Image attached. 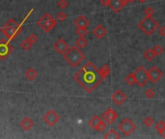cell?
Listing matches in <instances>:
<instances>
[{
	"mask_svg": "<svg viewBox=\"0 0 165 139\" xmlns=\"http://www.w3.org/2000/svg\"><path fill=\"white\" fill-rule=\"evenodd\" d=\"M58 7L60 9H66L68 7V2L66 0H59L58 1Z\"/></svg>",
	"mask_w": 165,
	"mask_h": 139,
	"instance_id": "836d02e7",
	"label": "cell"
},
{
	"mask_svg": "<svg viewBox=\"0 0 165 139\" xmlns=\"http://www.w3.org/2000/svg\"><path fill=\"white\" fill-rule=\"evenodd\" d=\"M38 25L42 28L45 33H49L53 28L57 25V20L52 17L49 13H45L38 21Z\"/></svg>",
	"mask_w": 165,
	"mask_h": 139,
	"instance_id": "5b68a950",
	"label": "cell"
},
{
	"mask_svg": "<svg viewBox=\"0 0 165 139\" xmlns=\"http://www.w3.org/2000/svg\"><path fill=\"white\" fill-rule=\"evenodd\" d=\"M76 34L79 36V37H85L86 35L88 34V29L87 27H84V28H77L76 29Z\"/></svg>",
	"mask_w": 165,
	"mask_h": 139,
	"instance_id": "d4e9b609",
	"label": "cell"
},
{
	"mask_svg": "<svg viewBox=\"0 0 165 139\" xmlns=\"http://www.w3.org/2000/svg\"><path fill=\"white\" fill-rule=\"evenodd\" d=\"M43 120L45 124L48 125L49 126H53L59 122L60 116L53 109H50L44 114V116L43 117Z\"/></svg>",
	"mask_w": 165,
	"mask_h": 139,
	"instance_id": "9c48e42d",
	"label": "cell"
},
{
	"mask_svg": "<svg viewBox=\"0 0 165 139\" xmlns=\"http://www.w3.org/2000/svg\"><path fill=\"white\" fill-rule=\"evenodd\" d=\"M28 41L32 44H36L37 42H38V40H39V38H38V36H37L35 33H32V34H30L29 36H28Z\"/></svg>",
	"mask_w": 165,
	"mask_h": 139,
	"instance_id": "484cf974",
	"label": "cell"
},
{
	"mask_svg": "<svg viewBox=\"0 0 165 139\" xmlns=\"http://www.w3.org/2000/svg\"><path fill=\"white\" fill-rule=\"evenodd\" d=\"M127 0H110L108 7L114 13H118L122 8L127 4Z\"/></svg>",
	"mask_w": 165,
	"mask_h": 139,
	"instance_id": "5bb4252c",
	"label": "cell"
},
{
	"mask_svg": "<svg viewBox=\"0 0 165 139\" xmlns=\"http://www.w3.org/2000/svg\"><path fill=\"white\" fill-rule=\"evenodd\" d=\"M111 100L114 101V104L116 105L120 106L127 101V96L122 90H116L113 95L111 96Z\"/></svg>",
	"mask_w": 165,
	"mask_h": 139,
	"instance_id": "7c38bea8",
	"label": "cell"
},
{
	"mask_svg": "<svg viewBox=\"0 0 165 139\" xmlns=\"http://www.w3.org/2000/svg\"><path fill=\"white\" fill-rule=\"evenodd\" d=\"M109 1H110V0H101V4L104 6H108L109 5Z\"/></svg>",
	"mask_w": 165,
	"mask_h": 139,
	"instance_id": "d590c367",
	"label": "cell"
},
{
	"mask_svg": "<svg viewBox=\"0 0 165 139\" xmlns=\"http://www.w3.org/2000/svg\"><path fill=\"white\" fill-rule=\"evenodd\" d=\"M22 30L23 24L18 23L16 20L14 18L9 19L0 28V32H2V34L6 37V39L9 42H12L15 38H16L20 34V32H22Z\"/></svg>",
	"mask_w": 165,
	"mask_h": 139,
	"instance_id": "7a4b0ae2",
	"label": "cell"
},
{
	"mask_svg": "<svg viewBox=\"0 0 165 139\" xmlns=\"http://www.w3.org/2000/svg\"><path fill=\"white\" fill-rule=\"evenodd\" d=\"M73 24L76 26V28H84V27H88L90 22H89V20L84 17V16H80V17H78L75 20Z\"/></svg>",
	"mask_w": 165,
	"mask_h": 139,
	"instance_id": "2e32d148",
	"label": "cell"
},
{
	"mask_svg": "<svg viewBox=\"0 0 165 139\" xmlns=\"http://www.w3.org/2000/svg\"><path fill=\"white\" fill-rule=\"evenodd\" d=\"M64 59L71 65L73 68H75L85 59V54L76 46H73L63 54Z\"/></svg>",
	"mask_w": 165,
	"mask_h": 139,
	"instance_id": "3957f363",
	"label": "cell"
},
{
	"mask_svg": "<svg viewBox=\"0 0 165 139\" xmlns=\"http://www.w3.org/2000/svg\"><path fill=\"white\" fill-rule=\"evenodd\" d=\"M164 128H165V122L164 121H159V122H158V124L155 125V129L158 132H160V130H162Z\"/></svg>",
	"mask_w": 165,
	"mask_h": 139,
	"instance_id": "1f68e13d",
	"label": "cell"
},
{
	"mask_svg": "<svg viewBox=\"0 0 165 139\" xmlns=\"http://www.w3.org/2000/svg\"><path fill=\"white\" fill-rule=\"evenodd\" d=\"M24 75H25L26 78L29 80V81H33L37 78V76H38V72L34 69V68H29L24 73Z\"/></svg>",
	"mask_w": 165,
	"mask_h": 139,
	"instance_id": "ac0fdd59",
	"label": "cell"
},
{
	"mask_svg": "<svg viewBox=\"0 0 165 139\" xmlns=\"http://www.w3.org/2000/svg\"><path fill=\"white\" fill-rule=\"evenodd\" d=\"M152 50H154L155 56H158V55H160V54H162L163 48H162L161 46H159V44H158V46H155L154 48H152Z\"/></svg>",
	"mask_w": 165,
	"mask_h": 139,
	"instance_id": "f1b7e54d",
	"label": "cell"
},
{
	"mask_svg": "<svg viewBox=\"0 0 165 139\" xmlns=\"http://www.w3.org/2000/svg\"><path fill=\"white\" fill-rule=\"evenodd\" d=\"M125 80H126V82L129 84V85H133L134 83H136L134 73H129V75H127L125 77Z\"/></svg>",
	"mask_w": 165,
	"mask_h": 139,
	"instance_id": "603a6c76",
	"label": "cell"
},
{
	"mask_svg": "<svg viewBox=\"0 0 165 139\" xmlns=\"http://www.w3.org/2000/svg\"><path fill=\"white\" fill-rule=\"evenodd\" d=\"M154 13H155V10L152 7H147L145 11H144V14L146 15V17H152L154 15Z\"/></svg>",
	"mask_w": 165,
	"mask_h": 139,
	"instance_id": "4dcf8cb0",
	"label": "cell"
},
{
	"mask_svg": "<svg viewBox=\"0 0 165 139\" xmlns=\"http://www.w3.org/2000/svg\"><path fill=\"white\" fill-rule=\"evenodd\" d=\"M138 27L147 36H151L158 30V28L159 27V23L152 17H145L141 21H139Z\"/></svg>",
	"mask_w": 165,
	"mask_h": 139,
	"instance_id": "277c9868",
	"label": "cell"
},
{
	"mask_svg": "<svg viewBox=\"0 0 165 139\" xmlns=\"http://www.w3.org/2000/svg\"><path fill=\"white\" fill-rule=\"evenodd\" d=\"M111 69L108 65H104L100 70L92 62H87L75 75V79L87 93H92L101 81L109 75Z\"/></svg>",
	"mask_w": 165,
	"mask_h": 139,
	"instance_id": "6da1fadb",
	"label": "cell"
},
{
	"mask_svg": "<svg viewBox=\"0 0 165 139\" xmlns=\"http://www.w3.org/2000/svg\"><path fill=\"white\" fill-rule=\"evenodd\" d=\"M10 43L11 42H9L7 39L0 40V59L1 60L8 58L14 51V47L11 46Z\"/></svg>",
	"mask_w": 165,
	"mask_h": 139,
	"instance_id": "ba28073f",
	"label": "cell"
},
{
	"mask_svg": "<svg viewBox=\"0 0 165 139\" xmlns=\"http://www.w3.org/2000/svg\"><path fill=\"white\" fill-rule=\"evenodd\" d=\"M144 125H145L146 126H148V128H150V126H152V125H154V119H152V117H146L145 119H144Z\"/></svg>",
	"mask_w": 165,
	"mask_h": 139,
	"instance_id": "83f0119b",
	"label": "cell"
},
{
	"mask_svg": "<svg viewBox=\"0 0 165 139\" xmlns=\"http://www.w3.org/2000/svg\"><path fill=\"white\" fill-rule=\"evenodd\" d=\"M56 18L58 21L60 22H63L66 20V18H67V15H66L64 12H60V13H58L56 15Z\"/></svg>",
	"mask_w": 165,
	"mask_h": 139,
	"instance_id": "4316f807",
	"label": "cell"
},
{
	"mask_svg": "<svg viewBox=\"0 0 165 139\" xmlns=\"http://www.w3.org/2000/svg\"><path fill=\"white\" fill-rule=\"evenodd\" d=\"M101 121V118H100L98 115H95V116H93V117L90 119V121H89V125H90V126H91L92 129H94L95 130H97V129H98V125H100Z\"/></svg>",
	"mask_w": 165,
	"mask_h": 139,
	"instance_id": "d6986e66",
	"label": "cell"
},
{
	"mask_svg": "<svg viewBox=\"0 0 165 139\" xmlns=\"http://www.w3.org/2000/svg\"><path fill=\"white\" fill-rule=\"evenodd\" d=\"M104 138L105 139H119L120 138V135H119V133L115 129H109L108 132L105 133Z\"/></svg>",
	"mask_w": 165,
	"mask_h": 139,
	"instance_id": "ffe728a7",
	"label": "cell"
},
{
	"mask_svg": "<svg viewBox=\"0 0 165 139\" xmlns=\"http://www.w3.org/2000/svg\"><path fill=\"white\" fill-rule=\"evenodd\" d=\"M118 129L125 136H129L136 129V126L129 118H125L118 126Z\"/></svg>",
	"mask_w": 165,
	"mask_h": 139,
	"instance_id": "8992f818",
	"label": "cell"
},
{
	"mask_svg": "<svg viewBox=\"0 0 165 139\" xmlns=\"http://www.w3.org/2000/svg\"><path fill=\"white\" fill-rule=\"evenodd\" d=\"M135 0H127V2H134Z\"/></svg>",
	"mask_w": 165,
	"mask_h": 139,
	"instance_id": "f35d334b",
	"label": "cell"
},
{
	"mask_svg": "<svg viewBox=\"0 0 165 139\" xmlns=\"http://www.w3.org/2000/svg\"><path fill=\"white\" fill-rule=\"evenodd\" d=\"M163 73L158 67H152L149 71H148V76H149V80H151L152 83H156L158 81L160 80L162 77Z\"/></svg>",
	"mask_w": 165,
	"mask_h": 139,
	"instance_id": "30bf717a",
	"label": "cell"
},
{
	"mask_svg": "<svg viewBox=\"0 0 165 139\" xmlns=\"http://www.w3.org/2000/svg\"><path fill=\"white\" fill-rule=\"evenodd\" d=\"M117 118H118V114L111 108H108L106 111L102 113V115H101V119L104 122H106V124H108V125L113 124V123L117 120Z\"/></svg>",
	"mask_w": 165,
	"mask_h": 139,
	"instance_id": "8fae6325",
	"label": "cell"
},
{
	"mask_svg": "<svg viewBox=\"0 0 165 139\" xmlns=\"http://www.w3.org/2000/svg\"><path fill=\"white\" fill-rule=\"evenodd\" d=\"M138 1L140 2V3H145L147 0H138Z\"/></svg>",
	"mask_w": 165,
	"mask_h": 139,
	"instance_id": "74e56055",
	"label": "cell"
},
{
	"mask_svg": "<svg viewBox=\"0 0 165 139\" xmlns=\"http://www.w3.org/2000/svg\"><path fill=\"white\" fill-rule=\"evenodd\" d=\"M158 34L161 37H165V25L161 26L158 29Z\"/></svg>",
	"mask_w": 165,
	"mask_h": 139,
	"instance_id": "e575fe53",
	"label": "cell"
},
{
	"mask_svg": "<svg viewBox=\"0 0 165 139\" xmlns=\"http://www.w3.org/2000/svg\"><path fill=\"white\" fill-rule=\"evenodd\" d=\"M34 122L33 120H31L29 117H24L22 121L20 122V126L25 130V132H28V130H30L33 126H34Z\"/></svg>",
	"mask_w": 165,
	"mask_h": 139,
	"instance_id": "e0dca14e",
	"label": "cell"
},
{
	"mask_svg": "<svg viewBox=\"0 0 165 139\" xmlns=\"http://www.w3.org/2000/svg\"><path fill=\"white\" fill-rule=\"evenodd\" d=\"M159 134H160V135H161L162 137H164V138H165V128H164L162 130H160V132H159Z\"/></svg>",
	"mask_w": 165,
	"mask_h": 139,
	"instance_id": "8d00e7d4",
	"label": "cell"
},
{
	"mask_svg": "<svg viewBox=\"0 0 165 139\" xmlns=\"http://www.w3.org/2000/svg\"><path fill=\"white\" fill-rule=\"evenodd\" d=\"M32 46L33 44L29 42V41H28V39L24 40L23 42L20 43V47H21L23 50H29L30 48L32 47Z\"/></svg>",
	"mask_w": 165,
	"mask_h": 139,
	"instance_id": "cb8c5ba5",
	"label": "cell"
},
{
	"mask_svg": "<svg viewBox=\"0 0 165 139\" xmlns=\"http://www.w3.org/2000/svg\"><path fill=\"white\" fill-rule=\"evenodd\" d=\"M134 76L136 83H137L140 87L145 86L146 83L149 80V76H148V71L143 66H140L136 71L134 72Z\"/></svg>",
	"mask_w": 165,
	"mask_h": 139,
	"instance_id": "52a82bcc",
	"label": "cell"
},
{
	"mask_svg": "<svg viewBox=\"0 0 165 139\" xmlns=\"http://www.w3.org/2000/svg\"><path fill=\"white\" fill-rule=\"evenodd\" d=\"M105 129H106V122H104V120L101 119V121L100 123V125H98L97 130H98V132H104Z\"/></svg>",
	"mask_w": 165,
	"mask_h": 139,
	"instance_id": "d6a6232c",
	"label": "cell"
},
{
	"mask_svg": "<svg viewBox=\"0 0 165 139\" xmlns=\"http://www.w3.org/2000/svg\"><path fill=\"white\" fill-rule=\"evenodd\" d=\"M75 46L78 48H83L87 46V40L85 39V37H79L78 39L75 40Z\"/></svg>",
	"mask_w": 165,
	"mask_h": 139,
	"instance_id": "44dd1931",
	"label": "cell"
},
{
	"mask_svg": "<svg viewBox=\"0 0 165 139\" xmlns=\"http://www.w3.org/2000/svg\"><path fill=\"white\" fill-rule=\"evenodd\" d=\"M145 96L148 98V99H152L155 96V92L152 89H147L145 91Z\"/></svg>",
	"mask_w": 165,
	"mask_h": 139,
	"instance_id": "f546056e",
	"label": "cell"
},
{
	"mask_svg": "<svg viewBox=\"0 0 165 139\" xmlns=\"http://www.w3.org/2000/svg\"><path fill=\"white\" fill-rule=\"evenodd\" d=\"M53 47H54V50L59 53V54H62L63 55L64 53L67 51L70 47H69V44L66 42V41L64 39H59L57 40V42L54 44V46H53Z\"/></svg>",
	"mask_w": 165,
	"mask_h": 139,
	"instance_id": "4fadbf2b",
	"label": "cell"
},
{
	"mask_svg": "<svg viewBox=\"0 0 165 139\" xmlns=\"http://www.w3.org/2000/svg\"><path fill=\"white\" fill-rule=\"evenodd\" d=\"M93 34L94 36L96 37V38L98 39H104V37L106 36L107 34V30H106V28L104 27L102 25H98L96 28H94V30H93Z\"/></svg>",
	"mask_w": 165,
	"mask_h": 139,
	"instance_id": "9a60e30c",
	"label": "cell"
},
{
	"mask_svg": "<svg viewBox=\"0 0 165 139\" xmlns=\"http://www.w3.org/2000/svg\"><path fill=\"white\" fill-rule=\"evenodd\" d=\"M144 57H145V59H147L148 61H152V59L155 57V54L154 50H152V48H149V50H147L145 52H144Z\"/></svg>",
	"mask_w": 165,
	"mask_h": 139,
	"instance_id": "7402d4cb",
	"label": "cell"
}]
</instances>
